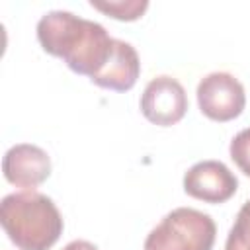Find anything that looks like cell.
Masks as SVG:
<instances>
[{"label": "cell", "mask_w": 250, "mask_h": 250, "mask_svg": "<svg viewBox=\"0 0 250 250\" xmlns=\"http://www.w3.org/2000/svg\"><path fill=\"white\" fill-rule=\"evenodd\" d=\"M215 221L193 207H178L166 213L146 234L143 250H213Z\"/></svg>", "instance_id": "3957f363"}, {"label": "cell", "mask_w": 250, "mask_h": 250, "mask_svg": "<svg viewBox=\"0 0 250 250\" xmlns=\"http://www.w3.org/2000/svg\"><path fill=\"white\" fill-rule=\"evenodd\" d=\"M195 94L201 113L219 123L236 119L246 105L244 86L230 72H211L203 76Z\"/></svg>", "instance_id": "277c9868"}, {"label": "cell", "mask_w": 250, "mask_h": 250, "mask_svg": "<svg viewBox=\"0 0 250 250\" xmlns=\"http://www.w3.org/2000/svg\"><path fill=\"white\" fill-rule=\"evenodd\" d=\"M236 189V176L221 160H201L184 174V191L203 203H225Z\"/></svg>", "instance_id": "8992f818"}, {"label": "cell", "mask_w": 250, "mask_h": 250, "mask_svg": "<svg viewBox=\"0 0 250 250\" xmlns=\"http://www.w3.org/2000/svg\"><path fill=\"white\" fill-rule=\"evenodd\" d=\"M37 39L45 53L62 59L76 74L94 78L113 53V37L98 21L66 10H51L37 21Z\"/></svg>", "instance_id": "6da1fadb"}, {"label": "cell", "mask_w": 250, "mask_h": 250, "mask_svg": "<svg viewBox=\"0 0 250 250\" xmlns=\"http://www.w3.org/2000/svg\"><path fill=\"white\" fill-rule=\"evenodd\" d=\"M139 107L146 121L158 127H170L184 119L188 111V94L174 76L162 74L145 86Z\"/></svg>", "instance_id": "5b68a950"}, {"label": "cell", "mask_w": 250, "mask_h": 250, "mask_svg": "<svg viewBox=\"0 0 250 250\" xmlns=\"http://www.w3.org/2000/svg\"><path fill=\"white\" fill-rule=\"evenodd\" d=\"M225 250H250V199L238 209L229 230Z\"/></svg>", "instance_id": "30bf717a"}, {"label": "cell", "mask_w": 250, "mask_h": 250, "mask_svg": "<svg viewBox=\"0 0 250 250\" xmlns=\"http://www.w3.org/2000/svg\"><path fill=\"white\" fill-rule=\"evenodd\" d=\"M62 250H98V246H96V244H92L90 240H82V238H78V240L68 242Z\"/></svg>", "instance_id": "7c38bea8"}, {"label": "cell", "mask_w": 250, "mask_h": 250, "mask_svg": "<svg viewBox=\"0 0 250 250\" xmlns=\"http://www.w3.org/2000/svg\"><path fill=\"white\" fill-rule=\"evenodd\" d=\"M2 172L12 186L21 188L23 191L35 189L51 176V158L41 146L20 143L6 150Z\"/></svg>", "instance_id": "52a82bcc"}, {"label": "cell", "mask_w": 250, "mask_h": 250, "mask_svg": "<svg viewBox=\"0 0 250 250\" xmlns=\"http://www.w3.org/2000/svg\"><path fill=\"white\" fill-rule=\"evenodd\" d=\"M229 154L232 162L238 166V170L246 176H250V127L238 131L229 146Z\"/></svg>", "instance_id": "8fae6325"}, {"label": "cell", "mask_w": 250, "mask_h": 250, "mask_svg": "<svg viewBox=\"0 0 250 250\" xmlns=\"http://www.w3.org/2000/svg\"><path fill=\"white\" fill-rule=\"evenodd\" d=\"M141 74V61L135 47L127 41L115 39L113 41V53L107 61V64L90 78L92 84L113 90V92H127L137 84V78Z\"/></svg>", "instance_id": "ba28073f"}, {"label": "cell", "mask_w": 250, "mask_h": 250, "mask_svg": "<svg viewBox=\"0 0 250 250\" xmlns=\"http://www.w3.org/2000/svg\"><path fill=\"white\" fill-rule=\"evenodd\" d=\"M0 223L12 244L20 250H49L64 229L53 199L35 189L6 195L0 203Z\"/></svg>", "instance_id": "7a4b0ae2"}, {"label": "cell", "mask_w": 250, "mask_h": 250, "mask_svg": "<svg viewBox=\"0 0 250 250\" xmlns=\"http://www.w3.org/2000/svg\"><path fill=\"white\" fill-rule=\"evenodd\" d=\"M90 6L113 20H119V21H135L139 20L146 8H148V2L146 0H105V2H98V0H92Z\"/></svg>", "instance_id": "9c48e42d"}]
</instances>
